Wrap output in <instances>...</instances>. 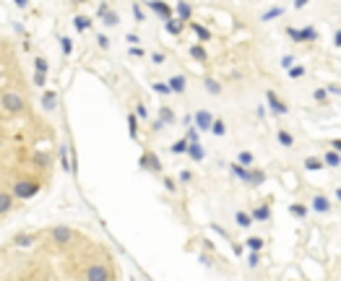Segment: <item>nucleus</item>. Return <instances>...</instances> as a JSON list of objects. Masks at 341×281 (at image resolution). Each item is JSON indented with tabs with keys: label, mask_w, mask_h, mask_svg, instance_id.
Listing matches in <instances>:
<instances>
[{
	"label": "nucleus",
	"mask_w": 341,
	"mask_h": 281,
	"mask_svg": "<svg viewBox=\"0 0 341 281\" xmlns=\"http://www.w3.org/2000/svg\"><path fill=\"white\" fill-rule=\"evenodd\" d=\"M0 104H3V110L8 115H21L26 110V102H24V97H21L18 91H3L0 94Z\"/></svg>",
	"instance_id": "1"
},
{
	"label": "nucleus",
	"mask_w": 341,
	"mask_h": 281,
	"mask_svg": "<svg viewBox=\"0 0 341 281\" xmlns=\"http://www.w3.org/2000/svg\"><path fill=\"white\" fill-rule=\"evenodd\" d=\"M39 193V182L37 180H26V177H21L13 182V198H34Z\"/></svg>",
	"instance_id": "2"
},
{
	"label": "nucleus",
	"mask_w": 341,
	"mask_h": 281,
	"mask_svg": "<svg viewBox=\"0 0 341 281\" xmlns=\"http://www.w3.org/2000/svg\"><path fill=\"white\" fill-rule=\"evenodd\" d=\"M138 167H141V169H146V172H154V174H159V172H162V161H159V156L154 154V151H143L141 159H138Z\"/></svg>",
	"instance_id": "3"
},
{
	"label": "nucleus",
	"mask_w": 341,
	"mask_h": 281,
	"mask_svg": "<svg viewBox=\"0 0 341 281\" xmlns=\"http://www.w3.org/2000/svg\"><path fill=\"white\" fill-rule=\"evenodd\" d=\"M266 104H268V110H271V115H274V117H281V115L289 112V107L279 99L276 91H266Z\"/></svg>",
	"instance_id": "4"
},
{
	"label": "nucleus",
	"mask_w": 341,
	"mask_h": 281,
	"mask_svg": "<svg viewBox=\"0 0 341 281\" xmlns=\"http://www.w3.org/2000/svg\"><path fill=\"white\" fill-rule=\"evenodd\" d=\"M86 281H112V274L105 263H94L86 271Z\"/></svg>",
	"instance_id": "5"
},
{
	"label": "nucleus",
	"mask_w": 341,
	"mask_h": 281,
	"mask_svg": "<svg viewBox=\"0 0 341 281\" xmlns=\"http://www.w3.org/2000/svg\"><path fill=\"white\" fill-rule=\"evenodd\" d=\"M310 208L315 211V214H331V211H334V203H331V198H328V195L315 193V195L310 198Z\"/></svg>",
	"instance_id": "6"
},
{
	"label": "nucleus",
	"mask_w": 341,
	"mask_h": 281,
	"mask_svg": "<svg viewBox=\"0 0 341 281\" xmlns=\"http://www.w3.org/2000/svg\"><path fill=\"white\" fill-rule=\"evenodd\" d=\"M214 120H217V117H214L209 110H198L196 115H193V123H196V128H198L201 133H209L211 125H214Z\"/></svg>",
	"instance_id": "7"
},
{
	"label": "nucleus",
	"mask_w": 341,
	"mask_h": 281,
	"mask_svg": "<svg viewBox=\"0 0 341 281\" xmlns=\"http://www.w3.org/2000/svg\"><path fill=\"white\" fill-rule=\"evenodd\" d=\"M97 16L102 18V23L105 26H117L120 23V16H117V10H112L107 3H99V10H97Z\"/></svg>",
	"instance_id": "8"
},
{
	"label": "nucleus",
	"mask_w": 341,
	"mask_h": 281,
	"mask_svg": "<svg viewBox=\"0 0 341 281\" xmlns=\"http://www.w3.org/2000/svg\"><path fill=\"white\" fill-rule=\"evenodd\" d=\"M50 237L58 242V245H68V242L76 240V232H73L71 227H52V229H50Z\"/></svg>",
	"instance_id": "9"
},
{
	"label": "nucleus",
	"mask_w": 341,
	"mask_h": 281,
	"mask_svg": "<svg viewBox=\"0 0 341 281\" xmlns=\"http://www.w3.org/2000/svg\"><path fill=\"white\" fill-rule=\"evenodd\" d=\"M146 5H149L151 10H154V13L159 16V18H162L164 23L169 21V18H172V13H175V10L172 8H169L167 3H164V0H149V3H146Z\"/></svg>",
	"instance_id": "10"
},
{
	"label": "nucleus",
	"mask_w": 341,
	"mask_h": 281,
	"mask_svg": "<svg viewBox=\"0 0 341 281\" xmlns=\"http://www.w3.org/2000/svg\"><path fill=\"white\" fill-rule=\"evenodd\" d=\"M250 216H253V221H268L271 219V203L266 201V203L255 206L253 211H250Z\"/></svg>",
	"instance_id": "11"
},
{
	"label": "nucleus",
	"mask_w": 341,
	"mask_h": 281,
	"mask_svg": "<svg viewBox=\"0 0 341 281\" xmlns=\"http://www.w3.org/2000/svg\"><path fill=\"white\" fill-rule=\"evenodd\" d=\"M318 39H321V31H318L313 23H308V26L300 29V42H302V44H305V42H318Z\"/></svg>",
	"instance_id": "12"
},
{
	"label": "nucleus",
	"mask_w": 341,
	"mask_h": 281,
	"mask_svg": "<svg viewBox=\"0 0 341 281\" xmlns=\"http://www.w3.org/2000/svg\"><path fill=\"white\" fill-rule=\"evenodd\" d=\"M232 174H234V177L237 180H242L245 185H250V177H253V169H250V167H242V164H232Z\"/></svg>",
	"instance_id": "13"
},
{
	"label": "nucleus",
	"mask_w": 341,
	"mask_h": 281,
	"mask_svg": "<svg viewBox=\"0 0 341 281\" xmlns=\"http://www.w3.org/2000/svg\"><path fill=\"white\" fill-rule=\"evenodd\" d=\"M323 164H326L328 169H339L341 167V154H339V151H334V148H328L326 154H323Z\"/></svg>",
	"instance_id": "14"
},
{
	"label": "nucleus",
	"mask_w": 341,
	"mask_h": 281,
	"mask_svg": "<svg viewBox=\"0 0 341 281\" xmlns=\"http://www.w3.org/2000/svg\"><path fill=\"white\" fill-rule=\"evenodd\" d=\"M42 107L47 110V112L58 110V94H55V91H44L42 94Z\"/></svg>",
	"instance_id": "15"
},
{
	"label": "nucleus",
	"mask_w": 341,
	"mask_h": 281,
	"mask_svg": "<svg viewBox=\"0 0 341 281\" xmlns=\"http://www.w3.org/2000/svg\"><path fill=\"white\" fill-rule=\"evenodd\" d=\"M175 13H177V18H180V21H190V18H193V5H190V3H185V0H180L177 8H175Z\"/></svg>",
	"instance_id": "16"
},
{
	"label": "nucleus",
	"mask_w": 341,
	"mask_h": 281,
	"mask_svg": "<svg viewBox=\"0 0 341 281\" xmlns=\"http://www.w3.org/2000/svg\"><path fill=\"white\" fill-rule=\"evenodd\" d=\"M203 86H206V91L211 94V97H219V94H222V84H219V81L214 78V76H206V78H203Z\"/></svg>",
	"instance_id": "17"
},
{
	"label": "nucleus",
	"mask_w": 341,
	"mask_h": 281,
	"mask_svg": "<svg viewBox=\"0 0 341 281\" xmlns=\"http://www.w3.org/2000/svg\"><path fill=\"white\" fill-rule=\"evenodd\" d=\"M305 169L308 172H318V169H323L326 164H323V156H305Z\"/></svg>",
	"instance_id": "18"
},
{
	"label": "nucleus",
	"mask_w": 341,
	"mask_h": 281,
	"mask_svg": "<svg viewBox=\"0 0 341 281\" xmlns=\"http://www.w3.org/2000/svg\"><path fill=\"white\" fill-rule=\"evenodd\" d=\"M164 29L172 34V37H177V34H183V29H185V21H180V18H169L167 23H164Z\"/></svg>",
	"instance_id": "19"
},
{
	"label": "nucleus",
	"mask_w": 341,
	"mask_h": 281,
	"mask_svg": "<svg viewBox=\"0 0 341 281\" xmlns=\"http://www.w3.org/2000/svg\"><path fill=\"white\" fill-rule=\"evenodd\" d=\"M190 57H193V60H198V63H206L209 60V52H206V47H203V44H193L190 47Z\"/></svg>",
	"instance_id": "20"
},
{
	"label": "nucleus",
	"mask_w": 341,
	"mask_h": 281,
	"mask_svg": "<svg viewBox=\"0 0 341 281\" xmlns=\"http://www.w3.org/2000/svg\"><path fill=\"white\" fill-rule=\"evenodd\" d=\"M167 84L172 86V94H185V86H188L185 84V76H172Z\"/></svg>",
	"instance_id": "21"
},
{
	"label": "nucleus",
	"mask_w": 341,
	"mask_h": 281,
	"mask_svg": "<svg viewBox=\"0 0 341 281\" xmlns=\"http://www.w3.org/2000/svg\"><path fill=\"white\" fill-rule=\"evenodd\" d=\"M188 156H190L193 161H203V159H206V151H203L201 143H190V146H188Z\"/></svg>",
	"instance_id": "22"
},
{
	"label": "nucleus",
	"mask_w": 341,
	"mask_h": 281,
	"mask_svg": "<svg viewBox=\"0 0 341 281\" xmlns=\"http://www.w3.org/2000/svg\"><path fill=\"white\" fill-rule=\"evenodd\" d=\"M245 245H247L250 253H260V250H263V245H266V240H263V237H255V234H253V237L245 240Z\"/></svg>",
	"instance_id": "23"
},
{
	"label": "nucleus",
	"mask_w": 341,
	"mask_h": 281,
	"mask_svg": "<svg viewBox=\"0 0 341 281\" xmlns=\"http://www.w3.org/2000/svg\"><path fill=\"white\" fill-rule=\"evenodd\" d=\"M190 29H193V34H196L201 42H209V39H211V31L203 26V23H190Z\"/></svg>",
	"instance_id": "24"
},
{
	"label": "nucleus",
	"mask_w": 341,
	"mask_h": 281,
	"mask_svg": "<svg viewBox=\"0 0 341 281\" xmlns=\"http://www.w3.org/2000/svg\"><path fill=\"white\" fill-rule=\"evenodd\" d=\"M60 167L65 172H73V161H71V154H68V146L65 143L60 146Z\"/></svg>",
	"instance_id": "25"
},
{
	"label": "nucleus",
	"mask_w": 341,
	"mask_h": 281,
	"mask_svg": "<svg viewBox=\"0 0 341 281\" xmlns=\"http://www.w3.org/2000/svg\"><path fill=\"white\" fill-rule=\"evenodd\" d=\"M276 140H279V143H281L284 148H292V146H294V136H292L289 131H284V128L276 133Z\"/></svg>",
	"instance_id": "26"
},
{
	"label": "nucleus",
	"mask_w": 341,
	"mask_h": 281,
	"mask_svg": "<svg viewBox=\"0 0 341 281\" xmlns=\"http://www.w3.org/2000/svg\"><path fill=\"white\" fill-rule=\"evenodd\" d=\"M10 206H13V193H0V216L8 214Z\"/></svg>",
	"instance_id": "27"
},
{
	"label": "nucleus",
	"mask_w": 341,
	"mask_h": 281,
	"mask_svg": "<svg viewBox=\"0 0 341 281\" xmlns=\"http://www.w3.org/2000/svg\"><path fill=\"white\" fill-rule=\"evenodd\" d=\"M234 221H237V227H242V229H247L250 224H253V216H250L247 211H237V214H234Z\"/></svg>",
	"instance_id": "28"
},
{
	"label": "nucleus",
	"mask_w": 341,
	"mask_h": 281,
	"mask_svg": "<svg viewBox=\"0 0 341 281\" xmlns=\"http://www.w3.org/2000/svg\"><path fill=\"white\" fill-rule=\"evenodd\" d=\"M73 26H76V31H89V29H92V18H89V16H76L73 18Z\"/></svg>",
	"instance_id": "29"
},
{
	"label": "nucleus",
	"mask_w": 341,
	"mask_h": 281,
	"mask_svg": "<svg viewBox=\"0 0 341 281\" xmlns=\"http://www.w3.org/2000/svg\"><path fill=\"white\" fill-rule=\"evenodd\" d=\"M289 214L292 216H297V219H305L310 214V208L308 206H302V203H289Z\"/></svg>",
	"instance_id": "30"
},
{
	"label": "nucleus",
	"mask_w": 341,
	"mask_h": 281,
	"mask_svg": "<svg viewBox=\"0 0 341 281\" xmlns=\"http://www.w3.org/2000/svg\"><path fill=\"white\" fill-rule=\"evenodd\" d=\"M328 99H331V94L326 91V86H321V89L313 91V102H315V104H328Z\"/></svg>",
	"instance_id": "31"
},
{
	"label": "nucleus",
	"mask_w": 341,
	"mask_h": 281,
	"mask_svg": "<svg viewBox=\"0 0 341 281\" xmlns=\"http://www.w3.org/2000/svg\"><path fill=\"white\" fill-rule=\"evenodd\" d=\"M279 16H284V8L281 5H274V8H268L263 16H260V21H274V18H279Z\"/></svg>",
	"instance_id": "32"
},
{
	"label": "nucleus",
	"mask_w": 341,
	"mask_h": 281,
	"mask_svg": "<svg viewBox=\"0 0 341 281\" xmlns=\"http://www.w3.org/2000/svg\"><path fill=\"white\" fill-rule=\"evenodd\" d=\"M159 120H162L164 125H172L175 123V112L169 107H159Z\"/></svg>",
	"instance_id": "33"
},
{
	"label": "nucleus",
	"mask_w": 341,
	"mask_h": 281,
	"mask_svg": "<svg viewBox=\"0 0 341 281\" xmlns=\"http://www.w3.org/2000/svg\"><path fill=\"white\" fill-rule=\"evenodd\" d=\"M188 146H190V140L188 138H180L172 143V154H188Z\"/></svg>",
	"instance_id": "34"
},
{
	"label": "nucleus",
	"mask_w": 341,
	"mask_h": 281,
	"mask_svg": "<svg viewBox=\"0 0 341 281\" xmlns=\"http://www.w3.org/2000/svg\"><path fill=\"white\" fill-rule=\"evenodd\" d=\"M128 131H130V138H138V115H128Z\"/></svg>",
	"instance_id": "35"
},
{
	"label": "nucleus",
	"mask_w": 341,
	"mask_h": 281,
	"mask_svg": "<svg viewBox=\"0 0 341 281\" xmlns=\"http://www.w3.org/2000/svg\"><path fill=\"white\" fill-rule=\"evenodd\" d=\"M16 248H29V245H34V234H18V237L13 240Z\"/></svg>",
	"instance_id": "36"
},
{
	"label": "nucleus",
	"mask_w": 341,
	"mask_h": 281,
	"mask_svg": "<svg viewBox=\"0 0 341 281\" xmlns=\"http://www.w3.org/2000/svg\"><path fill=\"white\" fill-rule=\"evenodd\" d=\"M154 91L162 94V97H169V94H172V86L164 84V81H154Z\"/></svg>",
	"instance_id": "37"
},
{
	"label": "nucleus",
	"mask_w": 341,
	"mask_h": 281,
	"mask_svg": "<svg viewBox=\"0 0 341 281\" xmlns=\"http://www.w3.org/2000/svg\"><path fill=\"white\" fill-rule=\"evenodd\" d=\"M263 182H266V172H263V169H253V177H250V185L255 187V185H263Z\"/></svg>",
	"instance_id": "38"
},
{
	"label": "nucleus",
	"mask_w": 341,
	"mask_h": 281,
	"mask_svg": "<svg viewBox=\"0 0 341 281\" xmlns=\"http://www.w3.org/2000/svg\"><path fill=\"white\" fill-rule=\"evenodd\" d=\"M287 76H289L292 81H297V78H302V76H305V65H292V68L287 70Z\"/></svg>",
	"instance_id": "39"
},
{
	"label": "nucleus",
	"mask_w": 341,
	"mask_h": 281,
	"mask_svg": "<svg viewBox=\"0 0 341 281\" xmlns=\"http://www.w3.org/2000/svg\"><path fill=\"white\" fill-rule=\"evenodd\" d=\"M237 164L250 167V164H253V154H250V151H240V154H237Z\"/></svg>",
	"instance_id": "40"
},
{
	"label": "nucleus",
	"mask_w": 341,
	"mask_h": 281,
	"mask_svg": "<svg viewBox=\"0 0 341 281\" xmlns=\"http://www.w3.org/2000/svg\"><path fill=\"white\" fill-rule=\"evenodd\" d=\"M284 31H287V37H289L294 44H302V42H300V29H297V26H287Z\"/></svg>",
	"instance_id": "41"
},
{
	"label": "nucleus",
	"mask_w": 341,
	"mask_h": 281,
	"mask_svg": "<svg viewBox=\"0 0 341 281\" xmlns=\"http://www.w3.org/2000/svg\"><path fill=\"white\" fill-rule=\"evenodd\" d=\"M211 133H214V136H224V133H227V125H224V120H214V125H211Z\"/></svg>",
	"instance_id": "42"
},
{
	"label": "nucleus",
	"mask_w": 341,
	"mask_h": 281,
	"mask_svg": "<svg viewBox=\"0 0 341 281\" xmlns=\"http://www.w3.org/2000/svg\"><path fill=\"white\" fill-rule=\"evenodd\" d=\"M34 65H37V73H47V60H44V57L39 55V57H34Z\"/></svg>",
	"instance_id": "43"
},
{
	"label": "nucleus",
	"mask_w": 341,
	"mask_h": 281,
	"mask_svg": "<svg viewBox=\"0 0 341 281\" xmlns=\"http://www.w3.org/2000/svg\"><path fill=\"white\" fill-rule=\"evenodd\" d=\"M135 115H138L141 120H149V110H146V104H143V102L135 104Z\"/></svg>",
	"instance_id": "44"
},
{
	"label": "nucleus",
	"mask_w": 341,
	"mask_h": 281,
	"mask_svg": "<svg viewBox=\"0 0 341 281\" xmlns=\"http://www.w3.org/2000/svg\"><path fill=\"white\" fill-rule=\"evenodd\" d=\"M60 47H63V55H71L73 52V42L68 37H60Z\"/></svg>",
	"instance_id": "45"
},
{
	"label": "nucleus",
	"mask_w": 341,
	"mask_h": 281,
	"mask_svg": "<svg viewBox=\"0 0 341 281\" xmlns=\"http://www.w3.org/2000/svg\"><path fill=\"white\" fill-rule=\"evenodd\" d=\"M34 164H37V167H47L50 156H47V154H34Z\"/></svg>",
	"instance_id": "46"
},
{
	"label": "nucleus",
	"mask_w": 341,
	"mask_h": 281,
	"mask_svg": "<svg viewBox=\"0 0 341 281\" xmlns=\"http://www.w3.org/2000/svg\"><path fill=\"white\" fill-rule=\"evenodd\" d=\"M133 18H135V21H143V18H146V13H143L141 3H133Z\"/></svg>",
	"instance_id": "47"
},
{
	"label": "nucleus",
	"mask_w": 341,
	"mask_h": 281,
	"mask_svg": "<svg viewBox=\"0 0 341 281\" xmlns=\"http://www.w3.org/2000/svg\"><path fill=\"white\" fill-rule=\"evenodd\" d=\"M128 55L130 57H146V50H143L141 44H135V47H130V50H128Z\"/></svg>",
	"instance_id": "48"
},
{
	"label": "nucleus",
	"mask_w": 341,
	"mask_h": 281,
	"mask_svg": "<svg viewBox=\"0 0 341 281\" xmlns=\"http://www.w3.org/2000/svg\"><path fill=\"white\" fill-rule=\"evenodd\" d=\"M326 91L331 97H341V84H326Z\"/></svg>",
	"instance_id": "49"
},
{
	"label": "nucleus",
	"mask_w": 341,
	"mask_h": 281,
	"mask_svg": "<svg viewBox=\"0 0 341 281\" xmlns=\"http://www.w3.org/2000/svg\"><path fill=\"white\" fill-rule=\"evenodd\" d=\"M292 65H297V63H294V55H284V57H281V68L289 70Z\"/></svg>",
	"instance_id": "50"
},
{
	"label": "nucleus",
	"mask_w": 341,
	"mask_h": 281,
	"mask_svg": "<svg viewBox=\"0 0 341 281\" xmlns=\"http://www.w3.org/2000/svg\"><path fill=\"white\" fill-rule=\"evenodd\" d=\"M162 182H164V190H169V193L177 190V182H175L172 177H162Z\"/></svg>",
	"instance_id": "51"
},
{
	"label": "nucleus",
	"mask_w": 341,
	"mask_h": 281,
	"mask_svg": "<svg viewBox=\"0 0 341 281\" xmlns=\"http://www.w3.org/2000/svg\"><path fill=\"white\" fill-rule=\"evenodd\" d=\"M198 133H201V131H198V128H190V131L185 133V138L190 140V143H198Z\"/></svg>",
	"instance_id": "52"
},
{
	"label": "nucleus",
	"mask_w": 341,
	"mask_h": 281,
	"mask_svg": "<svg viewBox=\"0 0 341 281\" xmlns=\"http://www.w3.org/2000/svg\"><path fill=\"white\" fill-rule=\"evenodd\" d=\"M97 44L102 47V50H110V39L105 37V34H97Z\"/></svg>",
	"instance_id": "53"
},
{
	"label": "nucleus",
	"mask_w": 341,
	"mask_h": 281,
	"mask_svg": "<svg viewBox=\"0 0 341 281\" xmlns=\"http://www.w3.org/2000/svg\"><path fill=\"white\" fill-rule=\"evenodd\" d=\"M258 263H260V255H258V253H250V255H247V266L255 268Z\"/></svg>",
	"instance_id": "54"
},
{
	"label": "nucleus",
	"mask_w": 341,
	"mask_h": 281,
	"mask_svg": "<svg viewBox=\"0 0 341 281\" xmlns=\"http://www.w3.org/2000/svg\"><path fill=\"white\" fill-rule=\"evenodd\" d=\"M177 177H180V182L185 185V182H190V180H193V172H190V169H183V172L177 174Z\"/></svg>",
	"instance_id": "55"
},
{
	"label": "nucleus",
	"mask_w": 341,
	"mask_h": 281,
	"mask_svg": "<svg viewBox=\"0 0 341 281\" xmlns=\"http://www.w3.org/2000/svg\"><path fill=\"white\" fill-rule=\"evenodd\" d=\"M151 60H154L156 65H162V63L167 60V55H164V52H154V55H151Z\"/></svg>",
	"instance_id": "56"
},
{
	"label": "nucleus",
	"mask_w": 341,
	"mask_h": 281,
	"mask_svg": "<svg viewBox=\"0 0 341 281\" xmlns=\"http://www.w3.org/2000/svg\"><path fill=\"white\" fill-rule=\"evenodd\" d=\"M44 81H47V73H34V84L37 86H44Z\"/></svg>",
	"instance_id": "57"
},
{
	"label": "nucleus",
	"mask_w": 341,
	"mask_h": 281,
	"mask_svg": "<svg viewBox=\"0 0 341 281\" xmlns=\"http://www.w3.org/2000/svg\"><path fill=\"white\" fill-rule=\"evenodd\" d=\"M331 42H334V47H339V50H341V29L334 31V39H331Z\"/></svg>",
	"instance_id": "58"
},
{
	"label": "nucleus",
	"mask_w": 341,
	"mask_h": 281,
	"mask_svg": "<svg viewBox=\"0 0 341 281\" xmlns=\"http://www.w3.org/2000/svg\"><path fill=\"white\" fill-rule=\"evenodd\" d=\"M308 3H313V0H292V5H294V8H305Z\"/></svg>",
	"instance_id": "59"
},
{
	"label": "nucleus",
	"mask_w": 341,
	"mask_h": 281,
	"mask_svg": "<svg viewBox=\"0 0 341 281\" xmlns=\"http://www.w3.org/2000/svg\"><path fill=\"white\" fill-rule=\"evenodd\" d=\"M128 42L135 47V44H138V34H128Z\"/></svg>",
	"instance_id": "60"
},
{
	"label": "nucleus",
	"mask_w": 341,
	"mask_h": 281,
	"mask_svg": "<svg viewBox=\"0 0 341 281\" xmlns=\"http://www.w3.org/2000/svg\"><path fill=\"white\" fill-rule=\"evenodd\" d=\"M13 3H16L18 8H26V5H29V0H13Z\"/></svg>",
	"instance_id": "61"
},
{
	"label": "nucleus",
	"mask_w": 341,
	"mask_h": 281,
	"mask_svg": "<svg viewBox=\"0 0 341 281\" xmlns=\"http://www.w3.org/2000/svg\"><path fill=\"white\" fill-rule=\"evenodd\" d=\"M334 198H336V203H341V187H336V190H334Z\"/></svg>",
	"instance_id": "62"
},
{
	"label": "nucleus",
	"mask_w": 341,
	"mask_h": 281,
	"mask_svg": "<svg viewBox=\"0 0 341 281\" xmlns=\"http://www.w3.org/2000/svg\"><path fill=\"white\" fill-rule=\"evenodd\" d=\"M331 148H334V151H339V154H341V140H334V143H331Z\"/></svg>",
	"instance_id": "63"
}]
</instances>
